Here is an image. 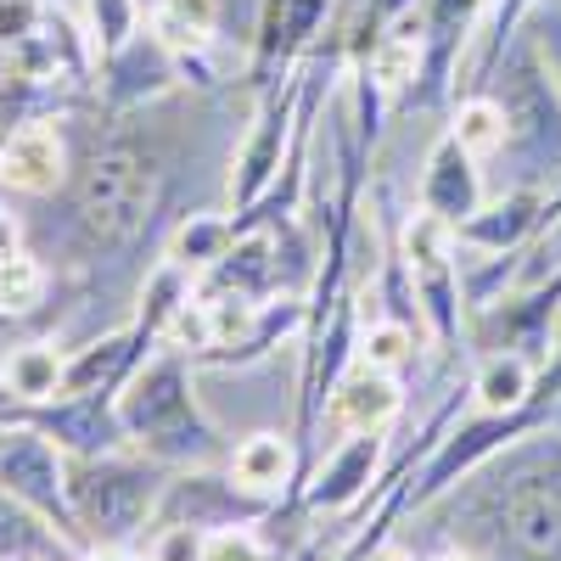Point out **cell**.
Listing matches in <instances>:
<instances>
[{"label":"cell","instance_id":"obj_23","mask_svg":"<svg viewBox=\"0 0 561 561\" xmlns=\"http://www.w3.org/2000/svg\"><path fill=\"white\" fill-rule=\"evenodd\" d=\"M230 248V214H185L174 230H169V242H163V259H174L180 270H192L203 275L219 253Z\"/></svg>","mask_w":561,"mask_h":561},{"label":"cell","instance_id":"obj_22","mask_svg":"<svg viewBox=\"0 0 561 561\" xmlns=\"http://www.w3.org/2000/svg\"><path fill=\"white\" fill-rule=\"evenodd\" d=\"M528 12H534V0H489V28H478L483 45H478V51H466V62H460V73H455V96L489 90V79H494V68H500V57H505V45L523 34Z\"/></svg>","mask_w":561,"mask_h":561},{"label":"cell","instance_id":"obj_2","mask_svg":"<svg viewBox=\"0 0 561 561\" xmlns=\"http://www.w3.org/2000/svg\"><path fill=\"white\" fill-rule=\"evenodd\" d=\"M466 483L483 561H561V433H534L483 460Z\"/></svg>","mask_w":561,"mask_h":561},{"label":"cell","instance_id":"obj_8","mask_svg":"<svg viewBox=\"0 0 561 561\" xmlns=\"http://www.w3.org/2000/svg\"><path fill=\"white\" fill-rule=\"evenodd\" d=\"M0 489L12 500H23L28 511H39L62 539H79V523H73V500H68V455L45 438L28 421H0Z\"/></svg>","mask_w":561,"mask_h":561},{"label":"cell","instance_id":"obj_32","mask_svg":"<svg viewBox=\"0 0 561 561\" xmlns=\"http://www.w3.org/2000/svg\"><path fill=\"white\" fill-rule=\"evenodd\" d=\"M23 248V219L7 208V192H0V259Z\"/></svg>","mask_w":561,"mask_h":561},{"label":"cell","instance_id":"obj_33","mask_svg":"<svg viewBox=\"0 0 561 561\" xmlns=\"http://www.w3.org/2000/svg\"><path fill=\"white\" fill-rule=\"evenodd\" d=\"M370 561H421V556H415V550H404V545H399V539L388 534V539H382L377 550H370Z\"/></svg>","mask_w":561,"mask_h":561},{"label":"cell","instance_id":"obj_21","mask_svg":"<svg viewBox=\"0 0 561 561\" xmlns=\"http://www.w3.org/2000/svg\"><path fill=\"white\" fill-rule=\"evenodd\" d=\"M62 365H68V354H62V348H51V343H18V348H7V359H0V382H7V410L57 399V393H62Z\"/></svg>","mask_w":561,"mask_h":561},{"label":"cell","instance_id":"obj_37","mask_svg":"<svg viewBox=\"0 0 561 561\" xmlns=\"http://www.w3.org/2000/svg\"><path fill=\"white\" fill-rule=\"evenodd\" d=\"M550 433H561V393H556V404H550Z\"/></svg>","mask_w":561,"mask_h":561},{"label":"cell","instance_id":"obj_25","mask_svg":"<svg viewBox=\"0 0 561 561\" xmlns=\"http://www.w3.org/2000/svg\"><path fill=\"white\" fill-rule=\"evenodd\" d=\"M449 135L460 140L478 163H489L500 152V135H505V118H500V102L489 90H472V96H455V113H449Z\"/></svg>","mask_w":561,"mask_h":561},{"label":"cell","instance_id":"obj_34","mask_svg":"<svg viewBox=\"0 0 561 561\" xmlns=\"http://www.w3.org/2000/svg\"><path fill=\"white\" fill-rule=\"evenodd\" d=\"M556 225H561V185H556V192H545V219H539V237H550Z\"/></svg>","mask_w":561,"mask_h":561},{"label":"cell","instance_id":"obj_7","mask_svg":"<svg viewBox=\"0 0 561 561\" xmlns=\"http://www.w3.org/2000/svg\"><path fill=\"white\" fill-rule=\"evenodd\" d=\"M410 287L421 304V320H427V343L433 348H466V287H460V242L455 230L433 214H410L404 237H399Z\"/></svg>","mask_w":561,"mask_h":561},{"label":"cell","instance_id":"obj_26","mask_svg":"<svg viewBox=\"0 0 561 561\" xmlns=\"http://www.w3.org/2000/svg\"><path fill=\"white\" fill-rule=\"evenodd\" d=\"M415 337L421 332H410V325H399L388 314H365L359 332H354V359L377 365V370H393V377H399L404 365H415Z\"/></svg>","mask_w":561,"mask_h":561},{"label":"cell","instance_id":"obj_16","mask_svg":"<svg viewBox=\"0 0 561 561\" xmlns=\"http://www.w3.org/2000/svg\"><path fill=\"white\" fill-rule=\"evenodd\" d=\"M478 208H483V163L444 129L433 140L427 163H421V214H433V219H444L455 230Z\"/></svg>","mask_w":561,"mask_h":561},{"label":"cell","instance_id":"obj_13","mask_svg":"<svg viewBox=\"0 0 561 561\" xmlns=\"http://www.w3.org/2000/svg\"><path fill=\"white\" fill-rule=\"evenodd\" d=\"M73 174V147L62 118H23L0 129V192L12 197H57Z\"/></svg>","mask_w":561,"mask_h":561},{"label":"cell","instance_id":"obj_20","mask_svg":"<svg viewBox=\"0 0 561 561\" xmlns=\"http://www.w3.org/2000/svg\"><path fill=\"white\" fill-rule=\"evenodd\" d=\"M84 550L62 539L51 523L0 489V561H79Z\"/></svg>","mask_w":561,"mask_h":561},{"label":"cell","instance_id":"obj_14","mask_svg":"<svg viewBox=\"0 0 561 561\" xmlns=\"http://www.w3.org/2000/svg\"><path fill=\"white\" fill-rule=\"evenodd\" d=\"M185 79L174 51L152 34V28H135L113 57H102V113H135V107H152L163 96H174Z\"/></svg>","mask_w":561,"mask_h":561},{"label":"cell","instance_id":"obj_4","mask_svg":"<svg viewBox=\"0 0 561 561\" xmlns=\"http://www.w3.org/2000/svg\"><path fill=\"white\" fill-rule=\"evenodd\" d=\"M489 96L500 102L505 135H500V163H505V192H556L561 185V90L545 73L534 39L517 34L489 79Z\"/></svg>","mask_w":561,"mask_h":561},{"label":"cell","instance_id":"obj_39","mask_svg":"<svg viewBox=\"0 0 561 561\" xmlns=\"http://www.w3.org/2000/svg\"><path fill=\"white\" fill-rule=\"evenodd\" d=\"M135 561H152V556H135Z\"/></svg>","mask_w":561,"mask_h":561},{"label":"cell","instance_id":"obj_15","mask_svg":"<svg viewBox=\"0 0 561 561\" xmlns=\"http://www.w3.org/2000/svg\"><path fill=\"white\" fill-rule=\"evenodd\" d=\"M404 415V382L393 370H377L365 359H348V370L332 382L320 404V427L314 433H393V421Z\"/></svg>","mask_w":561,"mask_h":561},{"label":"cell","instance_id":"obj_31","mask_svg":"<svg viewBox=\"0 0 561 561\" xmlns=\"http://www.w3.org/2000/svg\"><path fill=\"white\" fill-rule=\"evenodd\" d=\"M45 18V0H0V51H12L18 39H28Z\"/></svg>","mask_w":561,"mask_h":561},{"label":"cell","instance_id":"obj_27","mask_svg":"<svg viewBox=\"0 0 561 561\" xmlns=\"http://www.w3.org/2000/svg\"><path fill=\"white\" fill-rule=\"evenodd\" d=\"M140 28V0H90V45H96V57H113L118 45Z\"/></svg>","mask_w":561,"mask_h":561},{"label":"cell","instance_id":"obj_18","mask_svg":"<svg viewBox=\"0 0 561 561\" xmlns=\"http://www.w3.org/2000/svg\"><path fill=\"white\" fill-rule=\"evenodd\" d=\"M225 466H230V478H237L248 494H259L270 505H287L293 483L309 472L298 438H287V433H248L237 449L225 455Z\"/></svg>","mask_w":561,"mask_h":561},{"label":"cell","instance_id":"obj_35","mask_svg":"<svg viewBox=\"0 0 561 561\" xmlns=\"http://www.w3.org/2000/svg\"><path fill=\"white\" fill-rule=\"evenodd\" d=\"M79 561H135V556H129V550H113V545H90Z\"/></svg>","mask_w":561,"mask_h":561},{"label":"cell","instance_id":"obj_28","mask_svg":"<svg viewBox=\"0 0 561 561\" xmlns=\"http://www.w3.org/2000/svg\"><path fill=\"white\" fill-rule=\"evenodd\" d=\"M523 34L534 39V51H539L545 73H550L556 90H561V0H534V12H528Z\"/></svg>","mask_w":561,"mask_h":561},{"label":"cell","instance_id":"obj_12","mask_svg":"<svg viewBox=\"0 0 561 561\" xmlns=\"http://www.w3.org/2000/svg\"><path fill=\"white\" fill-rule=\"evenodd\" d=\"M382 444H388V433H348L325 455H314V466L304 472V489H298V505L314 511V517L359 511L377 494V483L388 478L382 472Z\"/></svg>","mask_w":561,"mask_h":561},{"label":"cell","instance_id":"obj_38","mask_svg":"<svg viewBox=\"0 0 561 561\" xmlns=\"http://www.w3.org/2000/svg\"><path fill=\"white\" fill-rule=\"evenodd\" d=\"M0 84H7V51H0Z\"/></svg>","mask_w":561,"mask_h":561},{"label":"cell","instance_id":"obj_10","mask_svg":"<svg viewBox=\"0 0 561 561\" xmlns=\"http://www.w3.org/2000/svg\"><path fill=\"white\" fill-rule=\"evenodd\" d=\"M270 500L248 494L237 478H230V466H180L169 472L163 494H158V511H152V528H197V534H214V528H248V523H264L270 517Z\"/></svg>","mask_w":561,"mask_h":561},{"label":"cell","instance_id":"obj_19","mask_svg":"<svg viewBox=\"0 0 561 561\" xmlns=\"http://www.w3.org/2000/svg\"><path fill=\"white\" fill-rule=\"evenodd\" d=\"M539 388V365L528 354H511V348H494V354H478L472 365V382H466V399H472L478 410H523Z\"/></svg>","mask_w":561,"mask_h":561},{"label":"cell","instance_id":"obj_3","mask_svg":"<svg viewBox=\"0 0 561 561\" xmlns=\"http://www.w3.org/2000/svg\"><path fill=\"white\" fill-rule=\"evenodd\" d=\"M118 427H124L129 449L169 466V472L225 460L219 427L197 399V365H192V354H180L169 343H158L118 388Z\"/></svg>","mask_w":561,"mask_h":561},{"label":"cell","instance_id":"obj_6","mask_svg":"<svg viewBox=\"0 0 561 561\" xmlns=\"http://www.w3.org/2000/svg\"><path fill=\"white\" fill-rule=\"evenodd\" d=\"M314 124V79H280L275 90H264L253 118H248V135L237 140V152H230V180H225V208L230 219L248 214L270 185L275 174L287 169L293 147L304 140V129Z\"/></svg>","mask_w":561,"mask_h":561},{"label":"cell","instance_id":"obj_36","mask_svg":"<svg viewBox=\"0 0 561 561\" xmlns=\"http://www.w3.org/2000/svg\"><path fill=\"white\" fill-rule=\"evenodd\" d=\"M433 561H483V556L466 550V545H455V550H444V556H433Z\"/></svg>","mask_w":561,"mask_h":561},{"label":"cell","instance_id":"obj_1","mask_svg":"<svg viewBox=\"0 0 561 561\" xmlns=\"http://www.w3.org/2000/svg\"><path fill=\"white\" fill-rule=\"evenodd\" d=\"M107 135H96L73 158L68 174V253L73 270L124 264L140 242H152L163 192H169V152L158 124H147V107L107 113ZM57 192V197H62Z\"/></svg>","mask_w":561,"mask_h":561},{"label":"cell","instance_id":"obj_30","mask_svg":"<svg viewBox=\"0 0 561 561\" xmlns=\"http://www.w3.org/2000/svg\"><path fill=\"white\" fill-rule=\"evenodd\" d=\"M203 539H208V534L169 523V528H152V534H147V556H152V561H203Z\"/></svg>","mask_w":561,"mask_h":561},{"label":"cell","instance_id":"obj_24","mask_svg":"<svg viewBox=\"0 0 561 561\" xmlns=\"http://www.w3.org/2000/svg\"><path fill=\"white\" fill-rule=\"evenodd\" d=\"M45 298H51V264H45L39 253L18 248V253L0 259V314L23 320V314H34Z\"/></svg>","mask_w":561,"mask_h":561},{"label":"cell","instance_id":"obj_17","mask_svg":"<svg viewBox=\"0 0 561 561\" xmlns=\"http://www.w3.org/2000/svg\"><path fill=\"white\" fill-rule=\"evenodd\" d=\"M539 219H545V192H500V197H483V208L455 225V242L466 253H528L539 242Z\"/></svg>","mask_w":561,"mask_h":561},{"label":"cell","instance_id":"obj_5","mask_svg":"<svg viewBox=\"0 0 561 561\" xmlns=\"http://www.w3.org/2000/svg\"><path fill=\"white\" fill-rule=\"evenodd\" d=\"M163 483H169V466L147 460L140 449L68 460V500H73V523H79L84 550L90 545L129 550L135 539H147Z\"/></svg>","mask_w":561,"mask_h":561},{"label":"cell","instance_id":"obj_11","mask_svg":"<svg viewBox=\"0 0 561 561\" xmlns=\"http://www.w3.org/2000/svg\"><path fill=\"white\" fill-rule=\"evenodd\" d=\"M0 421H28L51 438L68 460H90V455H113L129 449L124 427H118V393H57L45 404H18L0 410Z\"/></svg>","mask_w":561,"mask_h":561},{"label":"cell","instance_id":"obj_29","mask_svg":"<svg viewBox=\"0 0 561 561\" xmlns=\"http://www.w3.org/2000/svg\"><path fill=\"white\" fill-rule=\"evenodd\" d=\"M203 561H270V545H264L259 523H248V528H214L203 539Z\"/></svg>","mask_w":561,"mask_h":561},{"label":"cell","instance_id":"obj_9","mask_svg":"<svg viewBox=\"0 0 561 561\" xmlns=\"http://www.w3.org/2000/svg\"><path fill=\"white\" fill-rule=\"evenodd\" d=\"M466 348L472 354H528L534 365H550V354L561 348V270L528 293H505L483 309L466 314Z\"/></svg>","mask_w":561,"mask_h":561}]
</instances>
